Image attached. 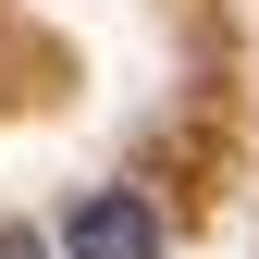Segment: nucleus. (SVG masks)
<instances>
[{
	"label": "nucleus",
	"mask_w": 259,
	"mask_h": 259,
	"mask_svg": "<svg viewBox=\"0 0 259 259\" xmlns=\"http://www.w3.org/2000/svg\"><path fill=\"white\" fill-rule=\"evenodd\" d=\"M160 247H173V235H160V198H148V185H87L50 259H160Z\"/></svg>",
	"instance_id": "1"
},
{
	"label": "nucleus",
	"mask_w": 259,
	"mask_h": 259,
	"mask_svg": "<svg viewBox=\"0 0 259 259\" xmlns=\"http://www.w3.org/2000/svg\"><path fill=\"white\" fill-rule=\"evenodd\" d=\"M0 259H50V247H37V235H13V222H0Z\"/></svg>",
	"instance_id": "2"
}]
</instances>
